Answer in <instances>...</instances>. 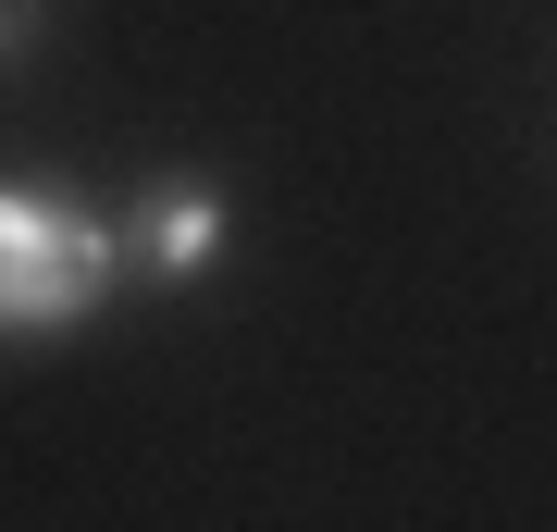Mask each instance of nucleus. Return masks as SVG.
Returning a JSON list of instances; mask_svg holds the SVG:
<instances>
[{"label":"nucleus","mask_w":557,"mask_h":532,"mask_svg":"<svg viewBox=\"0 0 557 532\" xmlns=\"http://www.w3.org/2000/svg\"><path fill=\"white\" fill-rule=\"evenodd\" d=\"M124 297V223L62 174H0V347H50Z\"/></svg>","instance_id":"1"},{"label":"nucleus","mask_w":557,"mask_h":532,"mask_svg":"<svg viewBox=\"0 0 557 532\" xmlns=\"http://www.w3.org/2000/svg\"><path fill=\"white\" fill-rule=\"evenodd\" d=\"M112 223H124V285H149V297H199L236 260V186L211 161H161Z\"/></svg>","instance_id":"2"},{"label":"nucleus","mask_w":557,"mask_h":532,"mask_svg":"<svg viewBox=\"0 0 557 532\" xmlns=\"http://www.w3.org/2000/svg\"><path fill=\"white\" fill-rule=\"evenodd\" d=\"M38 25H50V0H0V50H25Z\"/></svg>","instance_id":"3"}]
</instances>
